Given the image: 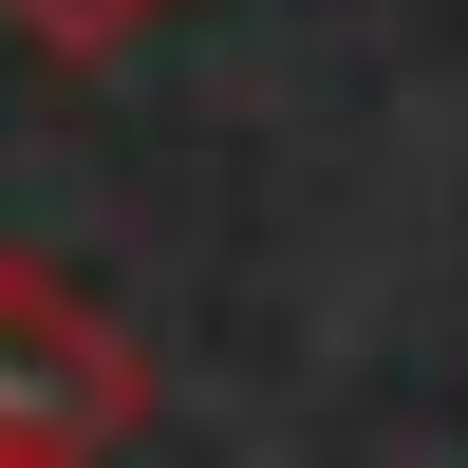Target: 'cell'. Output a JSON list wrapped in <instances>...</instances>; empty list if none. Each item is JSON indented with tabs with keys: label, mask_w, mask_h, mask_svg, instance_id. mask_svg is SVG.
<instances>
[{
	"label": "cell",
	"mask_w": 468,
	"mask_h": 468,
	"mask_svg": "<svg viewBox=\"0 0 468 468\" xmlns=\"http://www.w3.org/2000/svg\"><path fill=\"white\" fill-rule=\"evenodd\" d=\"M0 19L37 37V57H132L150 19H187V0H0Z\"/></svg>",
	"instance_id": "cell-2"
},
{
	"label": "cell",
	"mask_w": 468,
	"mask_h": 468,
	"mask_svg": "<svg viewBox=\"0 0 468 468\" xmlns=\"http://www.w3.org/2000/svg\"><path fill=\"white\" fill-rule=\"evenodd\" d=\"M150 431V337L75 262L0 244V468H112Z\"/></svg>",
	"instance_id": "cell-1"
}]
</instances>
